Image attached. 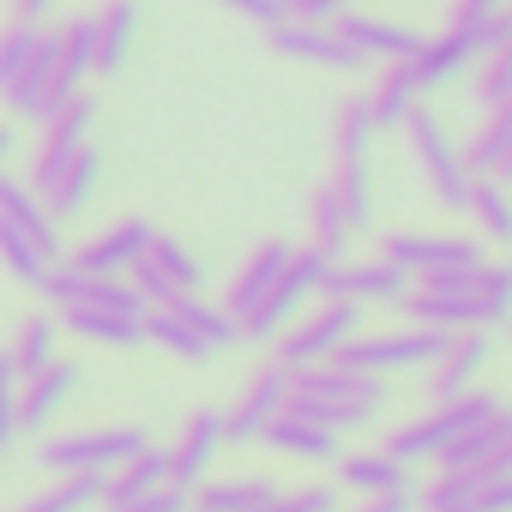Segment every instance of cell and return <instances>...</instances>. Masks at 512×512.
<instances>
[{"label": "cell", "mask_w": 512, "mask_h": 512, "mask_svg": "<svg viewBox=\"0 0 512 512\" xmlns=\"http://www.w3.org/2000/svg\"><path fill=\"white\" fill-rule=\"evenodd\" d=\"M392 386L380 374H356L344 362H320V368H296L290 374V410L326 422L332 434H362L386 416Z\"/></svg>", "instance_id": "cell-1"}, {"label": "cell", "mask_w": 512, "mask_h": 512, "mask_svg": "<svg viewBox=\"0 0 512 512\" xmlns=\"http://www.w3.org/2000/svg\"><path fill=\"white\" fill-rule=\"evenodd\" d=\"M326 272H332V260L320 247H296L290 253V266H284V278L260 296V308H253L235 332H241V344H266V338H284L296 320H302V308L320 296V284H326Z\"/></svg>", "instance_id": "cell-2"}, {"label": "cell", "mask_w": 512, "mask_h": 512, "mask_svg": "<svg viewBox=\"0 0 512 512\" xmlns=\"http://www.w3.org/2000/svg\"><path fill=\"white\" fill-rule=\"evenodd\" d=\"M500 410V398L488 392V386H476V392H464V398H446V404H434L428 416H416V422H404V428H392L386 434V452L398 458V464H440V452L458 440V434H470L476 422H488Z\"/></svg>", "instance_id": "cell-3"}, {"label": "cell", "mask_w": 512, "mask_h": 512, "mask_svg": "<svg viewBox=\"0 0 512 512\" xmlns=\"http://www.w3.org/2000/svg\"><path fill=\"white\" fill-rule=\"evenodd\" d=\"M404 133H410V157H416V169H422V187L446 205V211H464L470 205V163H464V151L452 145V133H446V121L428 109V103H416L410 109V121H404Z\"/></svg>", "instance_id": "cell-4"}, {"label": "cell", "mask_w": 512, "mask_h": 512, "mask_svg": "<svg viewBox=\"0 0 512 512\" xmlns=\"http://www.w3.org/2000/svg\"><path fill=\"white\" fill-rule=\"evenodd\" d=\"M374 260L398 266L416 284V278H434V272L482 266V235H458V229H446V235H434V229H392V235H380Z\"/></svg>", "instance_id": "cell-5"}, {"label": "cell", "mask_w": 512, "mask_h": 512, "mask_svg": "<svg viewBox=\"0 0 512 512\" xmlns=\"http://www.w3.org/2000/svg\"><path fill=\"white\" fill-rule=\"evenodd\" d=\"M452 344V332H434V326H392V332H356L338 362L356 368V374H404V368H428L440 350Z\"/></svg>", "instance_id": "cell-6"}, {"label": "cell", "mask_w": 512, "mask_h": 512, "mask_svg": "<svg viewBox=\"0 0 512 512\" xmlns=\"http://www.w3.org/2000/svg\"><path fill=\"white\" fill-rule=\"evenodd\" d=\"M139 446H151L145 428H79V434L43 440V470H55V476H109Z\"/></svg>", "instance_id": "cell-7"}, {"label": "cell", "mask_w": 512, "mask_h": 512, "mask_svg": "<svg viewBox=\"0 0 512 512\" xmlns=\"http://www.w3.org/2000/svg\"><path fill=\"white\" fill-rule=\"evenodd\" d=\"M362 332V308L356 302H320L308 320H296L284 338H278V368H320V362H338V350Z\"/></svg>", "instance_id": "cell-8"}, {"label": "cell", "mask_w": 512, "mask_h": 512, "mask_svg": "<svg viewBox=\"0 0 512 512\" xmlns=\"http://www.w3.org/2000/svg\"><path fill=\"white\" fill-rule=\"evenodd\" d=\"M91 121H97V97H91V91H79L61 115H49V121H43V145H37L31 175H25V187H31V193H49V187L67 175V163L79 157V145H91Z\"/></svg>", "instance_id": "cell-9"}, {"label": "cell", "mask_w": 512, "mask_h": 512, "mask_svg": "<svg viewBox=\"0 0 512 512\" xmlns=\"http://www.w3.org/2000/svg\"><path fill=\"white\" fill-rule=\"evenodd\" d=\"M290 410V368L266 362L241 386V398L223 410V446H260V434Z\"/></svg>", "instance_id": "cell-10"}, {"label": "cell", "mask_w": 512, "mask_h": 512, "mask_svg": "<svg viewBox=\"0 0 512 512\" xmlns=\"http://www.w3.org/2000/svg\"><path fill=\"white\" fill-rule=\"evenodd\" d=\"M320 296L326 302H356V308H404L410 278L398 266H386V260H344V266L326 272Z\"/></svg>", "instance_id": "cell-11"}, {"label": "cell", "mask_w": 512, "mask_h": 512, "mask_svg": "<svg viewBox=\"0 0 512 512\" xmlns=\"http://www.w3.org/2000/svg\"><path fill=\"white\" fill-rule=\"evenodd\" d=\"M488 362H494V338L488 332H452V344L428 362V398L446 404V398L476 392L482 374H488Z\"/></svg>", "instance_id": "cell-12"}, {"label": "cell", "mask_w": 512, "mask_h": 512, "mask_svg": "<svg viewBox=\"0 0 512 512\" xmlns=\"http://www.w3.org/2000/svg\"><path fill=\"white\" fill-rule=\"evenodd\" d=\"M151 241H157V229H151L145 217H121V223L97 229V235L73 253V266L91 272V278H121V272H133V266L145 260V247H151Z\"/></svg>", "instance_id": "cell-13"}, {"label": "cell", "mask_w": 512, "mask_h": 512, "mask_svg": "<svg viewBox=\"0 0 512 512\" xmlns=\"http://www.w3.org/2000/svg\"><path fill=\"white\" fill-rule=\"evenodd\" d=\"M266 37H272L278 55L308 61V67H326V73H362V67H368V61L338 37V25H302V19H284V25H272Z\"/></svg>", "instance_id": "cell-14"}, {"label": "cell", "mask_w": 512, "mask_h": 512, "mask_svg": "<svg viewBox=\"0 0 512 512\" xmlns=\"http://www.w3.org/2000/svg\"><path fill=\"white\" fill-rule=\"evenodd\" d=\"M79 380H85V368H79V362H67V356H55L43 374H31V380L19 386V434H43V428L73 404Z\"/></svg>", "instance_id": "cell-15"}, {"label": "cell", "mask_w": 512, "mask_h": 512, "mask_svg": "<svg viewBox=\"0 0 512 512\" xmlns=\"http://www.w3.org/2000/svg\"><path fill=\"white\" fill-rule=\"evenodd\" d=\"M217 452H223V410H193L187 428H181V440L169 446V488H187L193 494L211 476Z\"/></svg>", "instance_id": "cell-16"}, {"label": "cell", "mask_w": 512, "mask_h": 512, "mask_svg": "<svg viewBox=\"0 0 512 512\" xmlns=\"http://www.w3.org/2000/svg\"><path fill=\"white\" fill-rule=\"evenodd\" d=\"M0 223H13L43 260H55L61 266V253H67V241H61V223L49 217V205H43V193H31L19 175H7L0 169Z\"/></svg>", "instance_id": "cell-17"}, {"label": "cell", "mask_w": 512, "mask_h": 512, "mask_svg": "<svg viewBox=\"0 0 512 512\" xmlns=\"http://www.w3.org/2000/svg\"><path fill=\"white\" fill-rule=\"evenodd\" d=\"M290 253H296V247L272 235V241H260V247H253L247 260H241V272L229 278V296H223V314H229L235 326H241V320H247L253 308H260V296H266V290H272V284L284 278V266H290Z\"/></svg>", "instance_id": "cell-18"}, {"label": "cell", "mask_w": 512, "mask_h": 512, "mask_svg": "<svg viewBox=\"0 0 512 512\" xmlns=\"http://www.w3.org/2000/svg\"><path fill=\"white\" fill-rule=\"evenodd\" d=\"M338 37L362 55V61H410L416 49H422V37L410 31V25H398V19H374V13H344L338 19Z\"/></svg>", "instance_id": "cell-19"}, {"label": "cell", "mask_w": 512, "mask_h": 512, "mask_svg": "<svg viewBox=\"0 0 512 512\" xmlns=\"http://www.w3.org/2000/svg\"><path fill=\"white\" fill-rule=\"evenodd\" d=\"M410 464H398L386 446H374V452H344L338 458V488H350V494H362V500H380V494H410Z\"/></svg>", "instance_id": "cell-20"}, {"label": "cell", "mask_w": 512, "mask_h": 512, "mask_svg": "<svg viewBox=\"0 0 512 512\" xmlns=\"http://www.w3.org/2000/svg\"><path fill=\"white\" fill-rule=\"evenodd\" d=\"M260 440H266L272 452H284V458H308V464H332V458L344 452V434H332L326 422H314V416H302V410H284Z\"/></svg>", "instance_id": "cell-21"}, {"label": "cell", "mask_w": 512, "mask_h": 512, "mask_svg": "<svg viewBox=\"0 0 512 512\" xmlns=\"http://www.w3.org/2000/svg\"><path fill=\"white\" fill-rule=\"evenodd\" d=\"M97 181H103V151H97V145H79V157L67 163V175L43 193L49 217H55V223L85 217V211H91V199H97Z\"/></svg>", "instance_id": "cell-22"}, {"label": "cell", "mask_w": 512, "mask_h": 512, "mask_svg": "<svg viewBox=\"0 0 512 512\" xmlns=\"http://www.w3.org/2000/svg\"><path fill=\"white\" fill-rule=\"evenodd\" d=\"M278 494V476H217L193 488V512H266Z\"/></svg>", "instance_id": "cell-23"}, {"label": "cell", "mask_w": 512, "mask_h": 512, "mask_svg": "<svg viewBox=\"0 0 512 512\" xmlns=\"http://www.w3.org/2000/svg\"><path fill=\"white\" fill-rule=\"evenodd\" d=\"M464 67H476V55H470V43H464L458 31H446V37H422V49L410 55V79H416L422 97H428V91H446Z\"/></svg>", "instance_id": "cell-24"}, {"label": "cell", "mask_w": 512, "mask_h": 512, "mask_svg": "<svg viewBox=\"0 0 512 512\" xmlns=\"http://www.w3.org/2000/svg\"><path fill=\"white\" fill-rule=\"evenodd\" d=\"M362 103H368V115H374V133L404 127V121H410V109L422 103V91H416V79H410V61H386V67H380V79L362 91Z\"/></svg>", "instance_id": "cell-25"}, {"label": "cell", "mask_w": 512, "mask_h": 512, "mask_svg": "<svg viewBox=\"0 0 512 512\" xmlns=\"http://www.w3.org/2000/svg\"><path fill=\"white\" fill-rule=\"evenodd\" d=\"M55 61H61V31H43L37 49H31V61H25V73L0 91L13 115H37V109H43V97H49V85H55Z\"/></svg>", "instance_id": "cell-26"}, {"label": "cell", "mask_w": 512, "mask_h": 512, "mask_svg": "<svg viewBox=\"0 0 512 512\" xmlns=\"http://www.w3.org/2000/svg\"><path fill=\"white\" fill-rule=\"evenodd\" d=\"M55 326L73 332V338H85V344H103V350L145 344V320H127V314H109V308H61Z\"/></svg>", "instance_id": "cell-27"}, {"label": "cell", "mask_w": 512, "mask_h": 512, "mask_svg": "<svg viewBox=\"0 0 512 512\" xmlns=\"http://www.w3.org/2000/svg\"><path fill=\"white\" fill-rule=\"evenodd\" d=\"M163 482H169V452H163V446H139L121 470L103 476V506L115 512V506H127V500H139V494H151V488H163Z\"/></svg>", "instance_id": "cell-28"}, {"label": "cell", "mask_w": 512, "mask_h": 512, "mask_svg": "<svg viewBox=\"0 0 512 512\" xmlns=\"http://www.w3.org/2000/svg\"><path fill=\"white\" fill-rule=\"evenodd\" d=\"M464 302H470V320H476V332H494V326H506V320H512V266H494V260H482V266L470 272V290H464Z\"/></svg>", "instance_id": "cell-29"}, {"label": "cell", "mask_w": 512, "mask_h": 512, "mask_svg": "<svg viewBox=\"0 0 512 512\" xmlns=\"http://www.w3.org/2000/svg\"><path fill=\"white\" fill-rule=\"evenodd\" d=\"M458 151H464L470 175H500V163H506V151H512V97H506L500 109H482L476 133H470Z\"/></svg>", "instance_id": "cell-30"}, {"label": "cell", "mask_w": 512, "mask_h": 512, "mask_svg": "<svg viewBox=\"0 0 512 512\" xmlns=\"http://www.w3.org/2000/svg\"><path fill=\"white\" fill-rule=\"evenodd\" d=\"M139 37V0H109L97 13V73H121Z\"/></svg>", "instance_id": "cell-31"}, {"label": "cell", "mask_w": 512, "mask_h": 512, "mask_svg": "<svg viewBox=\"0 0 512 512\" xmlns=\"http://www.w3.org/2000/svg\"><path fill=\"white\" fill-rule=\"evenodd\" d=\"M374 115L362 97H338L332 109V163H368L374 157Z\"/></svg>", "instance_id": "cell-32"}, {"label": "cell", "mask_w": 512, "mask_h": 512, "mask_svg": "<svg viewBox=\"0 0 512 512\" xmlns=\"http://www.w3.org/2000/svg\"><path fill=\"white\" fill-rule=\"evenodd\" d=\"M145 266H151L175 296H199V290H205V266L193 260V247L175 241V235H157V241L145 247Z\"/></svg>", "instance_id": "cell-33"}, {"label": "cell", "mask_w": 512, "mask_h": 512, "mask_svg": "<svg viewBox=\"0 0 512 512\" xmlns=\"http://www.w3.org/2000/svg\"><path fill=\"white\" fill-rule=\"evenodd\" d=\"M55 338H61V326H55L49 314H25V320L13 326V344H7V362L19 368V380H31V374H43V368L55 362Z\"/></svg>", "instance_id": "cell-34"}, {"label": "cell", "mask_w": 512, "mask_h": 512, "mask_svg": "<svg viewBox=\"0 0 512 512\" xmlns=\"http://www.w3.org/2000/svg\"><path fill=\"white\" fill-rule=\"evenodd\" d=\"M308 229H314V241H308V247H320L332 266H344V260H350L356 229H350V217H344V205H338V193H332V187H320V193H314V205H308Z\"/></svg>", "instance_id": "cell-35"}, {"label": "cell", "mask_w": 512, "mask_h": 512, "mask_svg": "<svg viewBox=\"0 0 512 512\" xmlns=\"http://www.w3.org/2000/svg\"><path fill=\"white\" fill-rule=\"evenodd\" d=\"M169 314H175V320H181V326L211 350V356H217V350H229V344H241L235 320H229L217 302H205V296H175V302H169Z\"/></svg>", "instance_id": "cell-36"}, {"label": "cell", "mask_w": 512, "mask_h": 512, "mask_svg": "<svg viewBox=\"0 0 512 512\" xmlns=\"http://www.w3.org/2000/svg\"><path fill=\"white\" fill-rule=\"evenodd\" d=\"M482 229V241H512V187L500 175H476L470 181V205H464Z\"/></svg>", "instance_id": "cell-37"}, {"label": "cell", "mask_w": 512, "mask_h": 512, "mask_svg": "<svg viewBox=\"0 0 512 512\" xmlns=\"http://www.w3.org/2000/svg\"><path fill=\"white\" fill-rule=\"evenodd\" d=\"M350 217V229L362 235L374 223V163H332V181H326Z\"/></svg>", "instance_id": "cell-38"}, {"label": "cell", "mask_w": 512, "mask_h": 512, "mask_svg": "<svg viewBox=\"0 0 512 512\" xmlns=\"http://www.w3.org/2000/svg\"><path fill=\"white\" fill-rule=\"evenodd\" d=\"M91 500H103V476H61L55 488L31 494L19 512H85Z\"/></svg>", "instance_id": "cell-39"}, {"label": "cell", "mask_w": 512, "mask_h": 512, "mask_svg": "<svg viewBox=\"0 0 512 512\" xmlns=\"http://www.w3.org/2000/svg\"><path fill=\"white\" fill-rule=\"evenodd\" d=\"M0 266H7L25 290H43V278H49V266H55V260H43V253H37L13 223H0Z\"/></svg>", "instance_id": "cell-40"}, {"label": "cell", "mask_w": 512, "mask_h": 512, "mask_svg": "<svg viewBox=\"0 0 512 512\" xmlns=\"http://www.w3.org/2000/svg\"><path fill=\"white\" fill-rule=\"evenodd\" d=\"M145 344H157V350H169V356H181V362H211V350H205L169 308H151V314H145Z\"/></svg>", "instance_id": "cell-41"}, {"label": "cell", "mask_w": 512, "mask_h": 512, "mask_svg": "<svg viewBox=\"0 0 512 512\" xmlns=\"http://www.w3.org/2000/svg\"><path fill=\"white\" fill-rule=\"evenodd\" d=\"M476 494H482V476L476 470H440L434 482H422L416 506L422 512H452V506H470Z\"/></svg>", "instance_id": "cell-42"}, {"label": "cell", "mask_w": 512, "mask_h": 512, "mask_svg": "<svg viewBox=\"0 0 512 512\" xmlns=\"http://www.w3.org/2000/svg\"><path fill=\"white\" fill-rule=\"evenodd\" d=\"M506 97H512V43L494 49V55H482V61H476V85H470L476 115H482V109H500Z\"/></svg>", "instance_id": "cell-43"}, {"label": "cell", "mask_w": 512, "mask_h": 512, "mask_svg": "<svg viewBox=\"0 0 512 512\" xmlns=\"http://www.w3.org/2000/svg\"><path fill=\"white\" fill-rule=\"evenodd\" d=\"M37 37H43V25H7L0 31V91H7L19 73H25V61H31V49H37Z\"/></svg>", "instance_id": "cell-44"}, {"label": "cell", "mask_w": 512, "mask_h": 512, "mask_svg": "<svg viewBox=\"0 0 512 512\" xmlns=\"http://www.w3.org/2000/svg\"><path fill=\"white\" fill-rule=\"evenodd\" d=\"M266 512H344V488L338 482H302V488L278 494Z\"/></svg>", "instance_id": "cell-45"}, {"label": "cell", "mask_w": 512, "mask_h": 512, "mask_svg": "<svg viewBox=\"0 0 512 512\" xmlns=\"http://www.w3.org/2000/svg\"><path fill=\"white\" fill-rule=\"evenodd\" d=\"M19 368L7 362V350H0V446H13L19 440Z\"/></svg>", "instance_id": "cell-46"}, {"label": "cell", "mask_w": 512, "mask_h": 512, "mask_svg": "<svg viewBox=\"0 0 512 512\" xmlns=\"http://www.w3.org/2000/svg\"><path fill=\"white\" fill-rule=\"evenodd\" d=\"M464 43H470V55L482 61V55H494V49H506L512 43V7L506 13H494V19H482V25H470V31H458Z\"/></svg>", "instance_id": "cell-47"}, {"label": "cell", "mask_w": 512, "mask_h": 512, "mask_svg": "<svg viewBox=\"0 0 512 512\" xmlns=\"http://www.w3.org/2000/svg\"><path fill=\"white\" fill-rule=\"evenodd\" d=\"M115 512H193V494L187 488H151V494H139V500H127V506H115Z\"/></svg>", "instance_id": "cell-48"}, {"label": "cell", "mask_w": 512, "mask_h": 512, "mask_svg": "<svg viewBox=\"0 0 512 512\" xmlns=\"http://www.w3.org/2000/svg\"><path fill=\"white\" fill-rule=\"evenodd\" d=\"M512 0H458V13H452V31H470V25H482V19H494V13H506Z\"/></svg>", "instance_id": "cell-49"}, {"label": "cell", "mask_w": 512, "mask_h": 512, "mask_svg": "<svg viewBox=\"0 0 512 512\" xmlns=\"http://www.w3.org/2000/svg\"><path fill=\"white\" fill-rule=\"evenodd\" d=\"M476 512H512V476L506 482H482V494L470 500Z\"/></svg>", "instance_id": "cell-50"}, {"label": "cell", "mask_w": 512, "mask_h": 512, "mask_svg": "<svg viewBox=\"0 0 512 512\" xmlns=\"http://www.w3.org/2000/svg\"><path fill=\"white\" fill-rule=\"evenodd\" d=\"M49 13H55V0H13V19L19 25H43Z\"/></svg>", "instance_id": "cell-51"}, {"label": "cell", "mask_w": 512, "mask_h": 512, "mask_svg": "<svg viewBox=\"0 0 512 512\" xmlns=\"http://www.w3.org/2000/svg\"><path fill=\"white\" fill-rule=\"evenodd\" d=\"M362 512H416V500H410V494H380V500H368Z\"/></svg>", "instance_id": "cell-52"}, {"label": "cell", "mask_w": 512, "mask_h": 512, "mask_svg": "<svg viewBox=\"0 0 512 512\" xmlns=\"http://www.w3.org/2000/svg\"><path fill=\"white\" fill-rule=\"evenodd\" d=\"M13 145H19V133H13L7 121H0V169H7V157H13Z\"/></svg>", "instance_id": "cell-53"}, {"label": "cell", "mask_w": 512, "mask_h": 512, "mask_svg": "<svg viewBox=\"0 0 512 512\" xmlns=\"http://www.w3.org/2000/svg\"><path fill=\"white\" fill-rule=\"evenodd\" d=\"M500 181H506V187H512V151H506V163H500Z\"/></svg>", "instance_id": "cell-54"}, {"label": "cell", "mask_w": 512, "mask_h": 512, "mask_svg": "<svg viewBox=\"0 0 512 512\" xmlns=\"http://www.w3.org/2000/svg\"><path fill=\"white\" fill-rule=\"evenodd\" d=\"M278 7H284V19H290V13H296V7H302V0H278Z\"/></svg>", "instance_id": "cell-55"}, {"label": "cell", "mask_w": 512, "mask_h": 512, "mask_svg": "<svg viewBox=\"0 0 512 512\" xmlns=\"http://www.w3.org/2000/svg\"><path fill=\"white\" fill-rule=\"evenodd\" d=\"M452 512H476V506H452Z\"/></svg>", "instance_id": "cell-56"}, {"label": "cell", "mask_w": 512, "mask_h": 512, "mask_svg": "<svg viewBox=\"0 0 512 512\" xmlns=\"http://www.w3.org/2000/svg\"><path fill=\"white\" fill-rule=\"evenodd\" d=\"M506 332H512V320H506Z\"/></svg>", "instance_id": "cell-57"}]
</instances>
